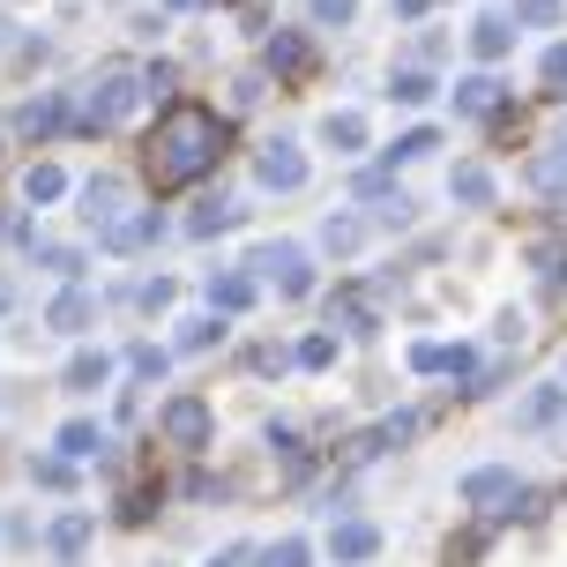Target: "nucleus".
Returning a JSON list of instances; mask_svg holds the SVG:
<instances>
[{
  "label": "nucleus",
  "mask_w": 567,
  "mask_h": 567,
  "mask_svg": "<svg viewBox=\"0 0 567 567\" xmlns=\"http://www.w3.org/2000/svg\"><path fill=\"white\" fill-rule=\"evenodd\" d=\"M217 157H225V120L209 113V105H172V113L157 120V135H150V187H157V195H179V187H195Z\"/></svg>",
  "instance_id": "nucleus-1"
},
{
  "label": "nucleus",
  "mask_w": 567,
  "mask_h": 567,
  "mask_svg": "<svg viewBox=\"0 0 567 567\" xmlns=\"http://www.w3.org/2000/svg\"><path fill=\"white\" fill-rule=\"evenodd\" d=\"M142 90H150V75H142L135 60H105V68H97V83H90V97H83V113H75V127H83V135L120 127V120L142 105Z\"/></svg>",
  "instance_id": "nucleus-2"
},
{
  "label": "nucleus",
  "mask_w": 567,
  "mask_h": 567,
  "mask_svg": "<svg viewBox=\"0 0 567 567\" xmlns=\"http://www.w3.org/2000/svg\"><path fill=\"white\" fill-rule=\"evenodd\" d=\"M255 277H269L284 291V299H307L313 291V261H307V247L299 239H269V247H255V261H247Z\"/></svg>",
  "instance_id": "nucleus-3"
},
{
  "label": "nucleus",
  "mask_w": 567,
  "mask_h": 567,
  "mask_svg": "<svg viewBox=\"0 0 567 567\" xmlns=\"http://www.w3.org/2000/svg\"><path fill=\"white\" fill-rule=\"evenodd\" d=\"M463 501H471L478 515H523V485H515V471L485 463V471H471V478H463Z\"/></svg>",
  "instance_id": "nucleus-4"
},
{
  "label": "nucleus",
  "mask_w": 567,
  "mask_h": 567,
  "mask_svg": "<svg viewBox=\"0 0 567 567\" xmlns=\"http://www.w3.org/2000/svg\"><path fill=\"white\" fill-rule=\"evenodd\" d=\"M255 179L269 195H291V187H307V157H299V142H269L255 157Z\"/></svg>",
  "instance_id": "nucleus-5"
},
{
  "label": "nucleus",
  "mask_w": 567,
  "mask_h": 567,
  "mask_svg": "<svg viewBox=\"0 0 567 567\" xmlns=\"http://www.w3.org/2000/svg\"><path fill=\"white\" fill-rule=\"evenodd\" d=\"M157 425H165L172 449H202V441H209V403H202V396H172Z\"/></svg>",
  "instance_id": "nucleus-6"
},
{
  "label": "nucleus",
  "mask_w": 567,
  "mask_h": 567,
  "mask_svg": "<svg viewBox=\"0 0 567 567\" xmlns=\"http://www.w3.org/2000/svg\"><path fill=\"white\" fill-rule=\"evenodd\" d=\"M157 239V209H120L113 225H97V247H113V255H142Z\"/></svg>",
  "instance_id": "nucleus-7"
},
{
  "label": "nucleus",
  "mask_w": 567,
  "mask_h": 567,
  "mask_svg": "<svg viewBox=\"0 0 567 567\" xmlns=\"http://www.w3.org/2000/svg\"><path fill=\"white\" fill-rule=\"evenodd\" d=\"M329 329H351V337H367V329H381V299H373L367 284H351V291H337V299H329Z\"/></svg>",
  "instance_id": "nucleus-8"
},
{
  "label": "nucleus",
  "mask_w": 567,
  "mask_h": 567,
  "mask_svg": "<svg viewBox=\"0 0 567 567\" xmlns=\"http://www.w3.org/2000/svg\"><path fill=\"white\" fill-rule=\"evenodd\" d=\"M560 419H567V389L560 381H538L530 396L515 403V425H523V433H545V425H560Z\"/></svg>",
  "instance_id": "nucleus-9"
},
{
  "label": "nucleus",
  "mask_w": 567,
  "mask_h": 567,
  "mask_svg": "<svg viewBox=\"0 0 567 567\" xmlns=\"http://www.w3.org/2000/svg\"><path fill=\"white\" fill-rule=\"evenodd\" d=\"M530 187H538L545 202H567V127L545 142L538 157H530Z\"/></svg>",
  "instance_id": "nucleus-10"
},
{
  "label": "nucleus",
  "mask_w": 567,
  "mask_h": 567,
  "mask_svg": "<svg viewBox=\"0 0 567 567\" xmlns=\"http://www.w3.org/2000/svg\"><path fill=\"white\" fill-rule=\"evenodd\" d=\"M90 321H97V299H90L83 284H68L53 307H45V329H60V337H83Z\"/></svg>",
  "instance_id": "nucleus-11"
},
{
  "label": "nucleus",
  "mask_w": 567,
  "mask_h": 567,
  "mask_svg": "<svg viewBox=\"0 0 567 567\" xmlns=\"http://www.w3.org/2000/svg\"><path fill=\"white\" fill-rule=\"evenodd\" d=\"M269 68H277L284 83H307L313 75V45L299 38V30H277V38H269Z\"/></svg>",
  "instance_id": "nucleus-12"
},
{
  "label": "nucleus",
  "mask_w": 567,
  "mask_h": 567,
  "mask_svg": "<svg viewBox=\"0 0 567 567\" xmlns=\"http://www.w3.org/2000/svg\"><path fill=\"white\" fill-rule=\"evenodd\" d=\"M419 411H396V419H381L373 425V433H359V441H351V455H381V449H403V441H419Z\"/></svg>",
  "instance_id": "nucleus-13"
},
{
  "label": "nucleus",
  "mask_w": 567,
  "mask_h": 567,
  "mask_svg": "<svg viewBox=\"0 0 567 567\" xmlns=\"http://www.w3.org/2000/svg\"><path fill=\"white\" fill-rule=\"evenodd\" d=\"M471 53H478L485 68L508 60L515 53V23H508V16H478V23H471Z\"/></svg>",
  "instance_id": "nucleus-14"
},
{
  "label": "nucleus",
  "mask_w": 567,
  "mask_h": 567,
  "mask_svg": "<svg viewBox=\"0 0 567 567\" xmlns=\"http://www.w3.org/2000/svg\"><path fill=\"white\" fill-rule=\"evenodd\" d=\"M247 307H255V277H247V269L209 277V313H247Z\"/></svg>",
  "instance_id": "nucleus-15"
},
{
  "label": "nucleus",
  "mask_w": 567,
  "mask_h": 567,
  "mask_svg": "<svg viewBox=\"0 0 567 567\" xmlns=\"http://www.w3.org/2000/svg\"><path fill=\"white\" fill-rule=\"evenodd\" d=\"M90 530H97V523H90V508H68V515H60V523H53V530H45V545H53L60 560H83Z\"/></svg>",
  "instance_id": "nucleus-16"
},
{
  "label": "nucleus",
  "mask_w": 567,
  "mask_h": 567,
  "mask_svg": "<svg viewBox=\"0 0 567 567\" xmlns=\"http://www.w3.org/2000/svg\"><path fill=\"white\" fill-rule=\"evenodd\" d=\"M501 97H508V90H501V75H463V83H455V113H501Z\"/></svg>",
  "instance_id": "nucleus-17"
},
{
  "label": "nucleus",
  "mask_w": 567,
  "mask_h": 567,
  "mask_svg": "<svg viewBox=\"0 0 567 567\" xmlns=\"http://www.w3.org/2000/svg\"><path fill=\"white\" fill-rule=\"evenodd\" d=\"M329 553H337V560H373V553H381V530H373V523H337V530H329Z\"/></svg>",
  "instance_id": "nucleus-18"
},
{
  "label": "nucleus",
  "mask_w": 567,
  "mask_h": 567,
  "mask_svg": "<svg viewBox=\"0 0 567 567\" xmlns=\"http://www.w3.org/2000/svg\"><path fill=\"white\" fill-rule=\"evenodd\" d=\"M60 120H68V105H60V97H30L23 113H16V135L45 142V135H60Z\"/></svg>",
  "instance_id": "nucleus-19"
},
{
  "label": "nucleus",
  "mask_w": 567,
  "mask_h": 567,
  "mask_svg": "<svg viewBox=\"0 0 567 567\" xmlns=\"http://www.w3.org/2000/svg\"><path fill=\"white\" fill-rule=\"evenodd\" d=\"M105 373H113V359H105V351H75L60 381H68V396H90V389H105Z\"/></svg>",
  "instance_id": "nucleus-20"
},
{
  "label": "nucleus",
  "mask_w": 567,
  "mask_h": 567,
  "mask_svg": "<svg viewBox=\"0 0 567 567\" xmlns=\"http://www.w3.org/2000/svg\"><path fill=\"white\" fill-rule=\"evenodd\" d=\"M449 195L463 202V209H485V202H493V172H485V165H455L449 172Z\"/></svg>",
  "instance_id": "nucleus-21"
},
{
  "label": "nucleus",
  "mask_w": 567,
  "mask_h": 567,
  "mask_svg": "<svg viewBox=\"0 0 567 567\" xmlns=\"http://www.w3.org/2000/svg\"><path fill=\"white\" fill-rule=\"evenodd\" d=\"M321 247H329V255H359V247H367V217H351V209H337V217L321 225Z\"/></svg>",
  "instance_id": "nucleus-22"
},
{
  "label": "nucleus",
  "mask_w": 567,
  "mask_h": 567,
  "mask_svg": "<svg viewBox=\"0 0 567 567\" xmlns=\"http://www.w3.org/2000/svg\"><path fill=\"white\" fill-rule=\"evenodd\" d=\"M321 135H329V150L359 157V150H367V113H329V120H321Z\"/></svg>",
  "instance_id": "nucleus-23"
},
{
  "label": "nucleus",
  "mask_w": 567,
  "mask_h": 567,
  "mask_svg": "<svg viewBox=\"0 0 567 567\" xmlns=\"http://www.w3.org/2000/svg\"><path fill=\"white\" fill-rule=\"evenodd\" d=\"M83 217L90 225H113L120 217V179H90L83 187Z\"/></svg>",
  "instance_id": "nucleus-24"
},
{
  "label": "nucleus",
  "mask_w": 567,
  "mask_h": 567,
  "mask_svg": "<svg viewBox=\"0 0 567 567\" xmlns=\"http://www.w3.org/2000/svg\"><path fill=\"white\" fill-rule=\"evenodd\" d=\"M60 455H105V433H97V425L90 419H68L60 425V441H53Z\"/></svg>",
  "instance_id": "nucleus-25"
},
{
  "label": "nucleus",
  "mask_w": 567,
  "mask_h": 567,
  "mask_svg": "<svg viewBox=\"0 0 567 567\" xmlns=\"http://www.w3.org/2000/svg\"><path fill=\"white\" fill-rule=\"evenodd\" d=\"M389 97H396V105H425V97H433V75H425V68H396V75H389Z\"/></svg>",
  "instance_id": "nucleus-26"
},
{
  "label": "nucleus",
  "mask_w": 567,
  "mask_h": 567,
  "mask_svg": "<svg viewBox=\"0 0 567 567\" xmlns=\"http://www.w3.org/2000/svg\"><path fill=\"white\" fill-rule=\"evenodd\" d=\"M60 195H68L60 165H30V172H23V202H60Z\"/></svg>",
  "instance_id": "nucleus-27"
},
{
  "label": "nucleus",
  "mask_w": 567,
  "mask_h": 567,
  "mask_svg": "<svg viewBox=\"0 0 567 567\" xmlns=\"http://www.w3.org/2000/svg\"><path fill=\"white\" fill-rule=\"evenodd\" d=\"M239 225V209H231V202H209V209H195V217H187V231H195V239H217V231H231Z\"/></svg>",
  "instance_id": "nucleus-28"
},
{
  "label": "nucleus",
  "mask_w": 567,
  "mask_h": 567,
  "mask_svg": "<svg viewBox=\"0 0 567 567\" xmlns=\"http://www.w3.org/2000/svg\"><path fill=\"white\" fill-rule=\"evenodd\" d=\"M567 16V0H515V23L523 30H553Z\"/></svg>",
  "instance_id": "nucleus-29"
},
{
  "label": "nucleus",
  "mask_w": 567,
  "mask_h": 567,
  "mask_svg": "<svg viewBox=\"0 0 567 567\" xmlns=\"http://www.w3.org/2000/svg\"><path fill=\"white\" fill-rule=\"evenodd\" d=\"M269 449L284 455V471H291V478H307V449H299V433H291V425H269Z\"/></svg>",
  "instance_id": "nucleus-30"
},
{
  "label": "nucleus",
  "mask_w": 567,
  "mask_h": 567,
  "mask_svg": "<svg viewBox=\"0 0 567 567\" xmlns=\"http://www.w3.org/2000/svg\"><path fill=\"white\" fill-rule=\"evenodd\" d=\"M433 150H441V135H433V127H411V135H403L389 157H396V165H411V157H433Z\"/></svg>",
  "instance_id": "nucleus-31"
},
{
  "label": "nucleus",
  "mask_w": 567,
  "mask_h": 567,
  "mask_svg": "<svg viewBox=\"0 0 567 567\" xmlns=\"http://www.w3.org/2000/svg\"><path fill=\"white\" fill-rule=\"evenodd\" d=\"M313 553H307V538H277L269 553H261V567H307Z\"/></svg>",
  "instance_id": "nucleus-32"
},
{
  "label": "nucleus",
  "mask_w": 567,
  "mask_h": 567,
  "mask_svg": "<svg viewBox=\"0 0 567 567\" xmlns=\"http://www.w3.org/2000/svg\"><path fill=\"white\" fill-rule=\"evenodd\" d=\"M291 359H299V367H329V359H337V337H329V329H313V337L299 343Z\"/></svg>",
  "instance_id": "nucleus-33"
},
{
  "label": "nucleus",
  "mask_w": 567,
  "mask_h": 567,
  "mask_svg": "<svg viewBox=\"0 0 567 567\" xmlns=\"http://www.w3.org/2000/svg\"><path fill=\"white\" fill-rule=\"evenodd\" d=\"M217 337H225V321H217V313H209V321H187V329H179V351H209Z\"/></svg>",
  "instance_id": "nucleus-34"
},
{
  "label": "nucleus",
  "mask_w": 567,
  "mask_h": 567,
  "mask_svg": "<svg viewBox=\"0 0 567 567\" xmlns=\"http://www.w3.org/2000/svg\"><path fill=\"white\" fill-rule=\"evenodd\" d=\"M538 75H545V90H567V38H560V45H545Z\"/></svg>",
  "instance_id": "nucleus-35"
},
{
  "label": "nucleus",
  "mask_w": 567,
  "mask_h": 567,
  "mask_svg": "<svg viewBox=\"0 0 567 567\" xmlns=\"http://www.w3.org/2000/svg\"><path fill=\"white\" fill-rule=\"evenodd\" d=\"M373 225H411V195H403V187H396V195H381V202H373Z\"/></svg>",
  "instance_id": "nucleus-36"
},
{
  "label": "nucleus",
  "mask_w": 567,
  "mask_h": 567,
  "mask_svg": "<svg viewBox=\"0 0 567 567\" xmlns=\"http://www.w3.org/2000/svg\"><path fill=\"white\" fill-rule=\"evenodd\" d=\"M127 367H135L142 381H157V373H165V351H157V343H135V351H127Z\"/></svg>",
  "instance_id": "nucleus-37"
},
{
  "label": "nucleus",
  "mask_w": 567,
  "mask_h": 567,
  "mask_svg": "<svg viewBox=\"0 0 567 567\" xmlns=\"http://www.w3.org/2000/svg\"><path fill=\"white\" fill-rule=\"evenodd\" d=\"M538 269H545L553 284L567 277V247H560V239H538Z\"/></svg>",
  "instance_id": "nucleus-38"
},
{
  "label": "nucleus",
  "mask_w": 567,
  "mask_h": 567,
  "mask_svg": "<svg viewBox=\"0 0 567 567\" xmlns=\"http://www.w3.org/2000/svg\"><path fill=\"white\" fill-rule=\"evenodd\" d=\"M38 261H45V269H60V277H75V269H83V255H75V247H38Z\"/></svg>",
  "instance_id": "nucleus-39"
},
{
  "label": "nucleus",
  "mask_w": 567,
  "mask_h": 567,
  "mask_svg": "<svg viewBox=\"0 0 567 567\" xmlns=\"http://www.w3.org/2000/svg\"><path fill=\"white\" fill-rule=\"evenodd\" d=\"M172 291H179V284H172V277H150V284H142V291H135V299H142V307H150V313H157V307H172Z\"/></svg>",
  "instance_id": "nucleus-40"
},
{
  "label": "nucleus",
  "mask_w": 567,
  "mask_h": 567,
  "mask_svg": "<svg viewBox=\"0 0 567 567\" xmlns=\"http://www.w3.org/2000/svg\"><path fill=\"white\" fill-rule=\"evenodd\" d=\"M359 16V0H313V23H351Z\"/></svg>",
  "instance_id": "nucleus-41"
},
{
  "label": "nucleus",
  "mask_w": 567,
  "mask_h": 567,
  "mask_svg": "<svg viewBox=\"0 0 567 567\" xmlns=\"http://www.w3.org/2000/svg\"><path fill=\"white\" fill-rule=\"evenodd\" d=\"M209 567H261L255 545H225V553H209Z\"/></svg>",
  "instance_id": "nucleus-42"
},
{
  "label": "nucleus",
  "mask_w": 567,
  "mask_h": 567,
  "mask_svg": "<svg viewBox=\"0 0 567 567\" xmlns=\"http://www.w3.org/2000/svg\"><path fill=\"white\" fill-rule=\"evenodd\" d=\"M381 195H396V179L389 172H359V202H381Z\"/></svg>",
  "instance_id": "nucleus-43"
},
{
  "label": "nucleus",
  "mask_w": 567,
  "mask_h": 567,
  "mask_svg": "<svg viewBox=\"0 0 567 567\" xmlns=\"http://www.w3.org/2000/svg\"><path fill=\"white\" fill-rule=\"evenodd\" d=\"M30 478H38V485H68V463H60V455H45V463H30Z\"/></svg>",
  "instance_id": "nucleus-44"
},
{
  "label": "nucleus",
  "mask_w": 567,
  "mask_h": 567,
  "mask_svg": "<svg viewBox=\"0 0 567 567\" xmlns=\"http://www.w3.org/2000/svg\"><path fill=\"white\" fill-rule=\"evenodd\" d=\"M441 351H449V343H419V351H411V367H419V373H441Z\"/></svg>",
  "instance_id": "nucleus-45"
},
{
  "label": "nucleus",
  "mask_w": 567,
  "mask_h": 567,
  "mask_svg": "<svg viewBox=\"0 0 567 567\" xmlns=\"http://www.w3.org/2000/svg\"><path fill=\"white\" fill-rule=\"evenodd\" d=\"M165 8H172V16H187V8H202V0H165Z\"/></svg>",
  "instance_id": "nucleus-46"
},
{
  "label": "nucleus",
  "mask_w": 567,
  "mask_h": 567,
  "mask_svg": "<svg viewBox=\"0 0 567 567\" xmlns=\"http://www.w3.org/2000/svg\"><path fill=\"white\" fill-rule=\"evenodd\" d=\"M396 8H403V16H425V0H396Z\"/></svg>",
  "instance_id": "nucleus-47"
}]
</instances>
